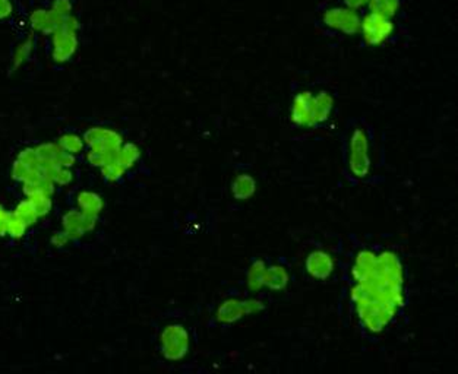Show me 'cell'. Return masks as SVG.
<instances>
[{"label": "cell", "mask_w": 458, "mask_h": 374, "mask_svg": "<svg viewBox=\"0 0 458 374\" xmlns=\"http://www.w3.org/2000/svg\"><path fill=\"white\" fill-rule=\"evenodd\" d=\"M394 30L396 26L391 18L378 15V13L373 12H369L368 15L363 17L360 24V33L369 46H381L387 43L393 37Z\"/></svg>", "instance_id": "277c9868"}, {"label": "cell", "mask_w": 458, "mask_h": 374, "mask_svg": "<svg viewBox=\"0 0 458 374\" xmlns=\"http://www.w3.org/2000/svg\"><path fill=\"white\" fill-rule=\"evenodd\" d=\"M312 103L314 94L311 91H302L294 96L290 110V120L294 126L312 128Z\"/></svg>", "instance_id": "9c48e42d"}, {"label": "cell", "mask_w": 458, "mask_h": 374, "mask_svg": "<svg viewBox=\"0 0 458 374\" xmlns=\"http://www.w3.org/2000/svg\"><path fill=\"white\" fill-rule=\"evenodd\" d=\"M97 226V219L84 215L80 211H69L62 218V228L71 240H78Z\"/></svg>", "instance_id": "52a82bcc"}, {"label": "cell", "mask_w": 458, "mask_h": 374, "mask_svg": "<svg viewBox=\"0 0 458 374\" xmlns=\"http://www.w3.org/2000/svg\"><path fill=\"white\" fill-rule=\"evenodd\" d=\"M114 155H116V152H114V154H105V152L88 151L87 152V161L90 162V165H92V167L101 169L103 165H105V164H109L110 161H113L114 160Z\"/></svg>", "instance_id": "4316f807"}, {"label": "cell", "mask_w": 458, "mask_h": 374, "mask_svg": "<svg viewBox=\"0 0 458 374\" xmlns=\"http://www.w3.org/2000/svg\"><path fill=\"white\" fill-rule=\"evenodd\" d=\"M34 47H35V35H34V33H31L21 41V43L17 46L15 51H13L12 65H10L13 72L18 71L19 67H22L26 62L30 60L31 54L34 51Z\"/></svg>", "instance_id": "e0dca14e"}, {"label": "cell", "mask_w": 458, "mask_h": 374, "mask_svg": "<svg viewBox=\"0 0 458 374\" xmlns=\"http://www.w3.org/2000/svg\"><path fill=\"white\" fill-rule=\"evenodd\" d=\"M12 212H8L3 205H0V237L8 235V224Z\"/></svg>", "instance_id": "f546056e"}, {"label": "cell", "mask_w": 458, "mask_h": 374, "mask_svg": "<svg viewBox=\"0 0 458 374\" xmlns=\"http://www.w3.org/2000/svg\"><path fill=\"white\" fill-rule=\"evenodd\" d=\"M69 237H67V234L62 230V231H56V232H53V235H51V239H50V243L53 244V246H55V247H58V248H60V247H65L67 243H69Z\"/></svg>", "instance_id": "4dcf8cb0"}, {"label": "cell", "mask_w": 458, "mask_h": 374, "mask_svg": "<svg viewBox=\"0 0 458 374\" xmlns=\"http://www.w3.org/2000/svg\"><path fill=\"white\" fill-rule=\"evenodd\" d=\"M305 268L311 278L318 281H325L332 275L335 263L330 253L324 250H314L312 253L307 255Z\"/></svg>", "instance_id": "ba28073f"}, {"label": "cell", "mask_w": 458, "mask_h": 374, "mask_svg": "<svg viewBox=\"0 0 458 374\" xmlns=\"http://www.w3.org/2000/svg\"><path fill=\"white\" fill-rule=\"evenodd\" d=\"M76 205H78V211H80L87 216L96 218V219L99 218V215L101 214L103 207H104V202L99 193L90 192V190H84V192L78 193Z\"/></svg>", "instance_id": "4fadbf2b"}, {"label": "cell", "mask_w": 458, "mask_h": 374, "mask_svg": "<svg viewBox=\"0 0 458 374\" xmlns=\"http://www.w3.org/2000/svg\"><path fill=\"white\" fill-rule=\"evenodd\" d=\"M322 22L332 31L346 35H355L360 31L362 18L357 10H353L347 6H334L324 12Z\"/></svg>", "instance_id": "5b68a950"}, {"label": "cell", "mask_w": 458, "mask_h": 374, "mask_svg": "<svg viewBox=\"0 0 458 374\" xmlns=\"http://www.w3.org/2000/svg\"><path fill=\"white\" fill-rule=\"evenodd\" d=\"M343 2H344V6L353 9V10H359L362 8L368 6L369 0H343Z\"/></svg>", "instance_id": "d6a6232c"}, {"label": "cell", "mask_w": 458, "mask_h": 374, "mask_svg": "<svg viewBox=\"0 0 458 374\" xmlns=\"http://www.w3.org/2000/svg\"><path fill=\"white\" fill-rule=\"evenodd\" d=\"M12 214L15 215V216H18L19 219H22L24 223H25L26 226H28V227L34 226V224L37 223V221H38V218H40L38 214H37V211H35L34 205L31 203V201H30L28 198L24 199V201H21V202L15 206V210H13Z\"/></svg>", "instance_id": "7402d4cb"}, {"label": "cell", "mask_w": 458, "mask_h": 374, "mask_svg": "<svg viewBox=\"0 0 458 374\" xmlns=\"http://www.w3.org/2000/svg\"><path fill=\"white\" fill-rule=\"evenodd\" d=\"M290 282L289 271L281 265L266 266L265 271V287L271 291H282L286 289Z\"/></svg>", "instance_id": "9a60e30c"}, {"label": "cell", "mask_w": 458, "mask_h": 374, "mask_svg": "<svg viewBox=\"0 0 458 374\" xmlns=\"http://www.w3.org/2000/svg\"><path fill=\"white\" fill-rule=\"evenodd\" d=\"M266 263L264 260H255L248 271V287L252 291H260L265 287Z\"/></svg>", "instance_id": "d6986e66"}, {"label": "cell", "mask_w": 458, "mask_h": 374, "mask_svg": "<svg viewBox=\"0 0 458 374\" xmlns=\"http://www.w3.org/2000/svg\"><path fill=\"white\" fill-rule=\"evenodd\" d=\"M46 173L56 186H67V185H71L74 180L72 170L66 169V167H60V165H56V167H51V169L46 170Z\"/></svg>", "instance_id": "603a6c76"}, {"label": "cell", "mask_w": 458, "mask_h": 374, "mask_svg": "<svg viewBox=\"0 0 458 374\" xmlns=\"http://www.w3.org/2000/svg\"><path fill=\"white\" fill-rule=\"evenodd\" d=\"M26 230H28V226H26L22 219H19L18 216L12 214L10 219H9V224H8V235H10L12 239L19 240L24 237Z\"/></svg>", "instance_id": "484cf974"}, {"label": "cell", "mask_w": 458, "mask_h": 374, "mask_svg": "<svg viewBox=\"0 0 458 374\" xmlns=\"http://www.w3.org/2000/svg\"><path fill=\"white\" fill-rule=\"evenodd\" d=\"M334 108V99L332 95L327 91H321L319 94L314 95L312 103V128L318 124L325 123Z\"/></svg>", "instance_id": "7c38bea8"}, {"label": "cell", "mask_w": 458, "mask_h": 374, "mask_svg": "<svg viewBox=\"0 0 458 374\" xmlns=\"http://www.w3.org/2000/svg\"><path fill=\"white\" fill-rule=\"evenodd\" d=\"M28 199H30L31 203L34 205L35 211H37V214H38L40 218H44V216H47V215L50 214L51 206H53L51 196L43 195V193H37V195L28 196Z\"/></svg>", "instance_id": "cb8c5ba5"}, {"label": "cell", "mask_w": 458, "mask_h": 374, "mask_svg": "<svg viewBox=\"0 0 458 374\" xmlns=\"http://www.w3.org/2000/svg\"><path fill=\"white\" fill-rule=\"evenodd\" d=\"M100 170H101V176L107 180V182H117V180L122 178L126 173V170L122 167V165L116 162L114 160L110 161L109 164L103 165Z\"/></svg>", "instance_id": "d4e9b609"}, {"label": "cell", "mask_w": 458, "mask_h": 374, "mask_svg": "<svg viewBox=\"0 0 458 374\" xmlns=\"http://www.w3.org/2000/svg\"><path fill=\"white\" fill-rule=\"evenodd\" d=\"M161 354L169 362H180L189 351V334L185 326L173 323L164 328L160 335Z\"/></svg>", "instance_id": "3957f363"}, {"label": "cell", "mask_w": 458, "mask_h": 374, "mask_svg": "<svg viewBox=\"0 0 458 374\" xmlns=\"http://www.w3.org/2000/svg\"><path fill=\"white\" fill-rule=\"evenodd\" d=\"M79 21L76 17H66L59 28L51 34V59L59 65L69 62L79 47Z\"/></svg>", "instance_id": "6da1fadb"}, {"label": "cell", "mask_w": 458, "mask_h": 374, "mask_svg": "<svg viewBox=\"0 0 458 374\" xmlns=\"http://www.w3.org/2000/svg\"><path fill=\"white\" fill-rule=\"evenodd\" d=\"M348 170L357 180H365L371 173V144L365 129L356 128L348 139Z\"/></svg>", "instance_id": "7a4b0ae2"}, {"label": "cell", "mask_w": 458, "mask_h": 374, "mask_svg": "<svg viewBox=\"0 0 458 374\" xmlns=\"http://www.w3.org/2000/svg\"><path fill=\"white\" fill-rule=\"evenodd\" d=\"M62 21L63 19L59 18L55 12H51L50 8L49 9L38 8L30 13V25L33 31L42 33L44 35H51L55 33L60 26Z\"/></svg>", "instance_id": "30bf717a"}, {"label": "cell", "mask_w": 458, "mask_h": 374, "mask_svg": "<svg viewBox=\"0 0 458 374\" xmlns=\"http://www.w3.org/2000/svg\"><path fill=\"white\" fill-rule=\"evenodd\" d=\"M37 157L40 164L44 170H49L51 167H56L59 165L60 157L63 154V149L59 146V144H53V142H46V144H40L35 148Z\"/></svg>", "instance_id": "5bb4252c"}, {"label": "cell", "mask_w": 458, "mask_h": 374, "mask_svg": "<svg viewBox=\"0 0 458 374\" xmlns=\"http://www.w3.org/2000/svg\"><path fill=\"white\" fill-rule=\"evenodd\" d=\"M244 306H245L246 316L248 314H255V313H261L265 309V304L261 300H258V298L244 300Z\"/></svg>", "instance_id": "f1b7e54d"}, {"label": "cell", "mask_w": 458, "mask_h": 374, "mask_svg": "<svg viewBox=\"0 0 458 374\" xmlns=\"http://www.w3.org/2000/svg\"><path fill=\"white\" fill-rule=\"evenodd\" d=\"M72 9H74V5L71 0H53L51 6H50V10L55 12L56 15L62 19L72 15Z\"/></svg>", "instance_id": "83f0119b"}, {"label": "cell", "mask_w": 458, "mask_h": 374, "mask_svg": "<svg viewBox=\"0 0 458 374\" xmlns=\"http://www.w3.org/2000/svg\"><path fill=\"white\" fill-rule=\"evenodd\" d=\"M83 137L85 146H88L90 151L105 152V154H114V152H117V149L124 145L122 135L117 133L116 130L101 126L90 128Z\"/></svg>", "instance_id": "8992f818"}, {"label": "cell", "mask_w": 458, "mask_h": 374, "mask_svg": "<svg viewBox=\"0 0 458 374\" xmlns=\"http://www.w3.org/2000/svg\"><path fill=\"white\" fill-rule=\"evenodd\" d=\"M58 144L65 152H67V154H72V155L83 154L84 149H85L84 137L76 135V133H65V135H62L59 137Z\"/></svg>", "instance_id": "ffe728a7"}, {"label": "cell", "mask_w": 458, "mask_h": 374, "mask_svg": "<svg viewBox=\"0 0 458 374\" xmlns=\"http://www.w3.org/2000/svg\"><path fill=\"white\" fill-rule=\"evenodd\" d=\"M245 316L246 312L244 306V300H237V298L224 300L219 306L217 312H215V318H217V322L221 325L236 323Z\"/></svg>", "instance_id": "8fae6325"}, {"label": "cell", "mask_w": 458, "mask_h": 374, "mask_svg": "<svg viewBox=\"0 0 458 374\" xmlns=\"http://www.w3.org/2000/svg\"><path fill=\"white\" fill-rule=\"evenodd\" d=\"M13 15L12 0H0V21H5Z\"/></svg>", "instance_id": "1f68e13d"}, {"label": "cell", "mask_w": 458, "mask_h": 374, "mask_svg": "<svg viewBox=\"0 0 458 374\" xmlns=\"http://www.w3.org/2000/svg\"><path fill=\"white\" fill-rule=\"evenodd\" d=\"M139 158H141V149L137 144H132V142L124 144L117 149L116 155H114V161L122 165L126 171L129 169H132L133 165L139 161Z\"/></svg>", "instance_id": "ac0fdd59"}, {"label": "cell", "mask_w": 458, "mask_h": 374, "mask_svg": "<svg viewBox=\"0 0 458 374\" xmlns=\"http://www.w3.org/2000/svg\"><path fill=\"white\" fill-rule=\"evenodd\" d=\"M368 8L373 13L393 19L400 9V0H369Z\"/></svg>", "instance_id": "44dd1931"}, {"label": "cell", "mask_w": 458, "mask_h": 374, "mask_svg": "<svg viewBox=\"0 0 458 374\" xmlns=\"http://www.w3.org/2000/svg\"><path fill=\"white\" fill-rule=\"evenodd\" d=\"M257 192V182L249 174H239L232 183V195L236 201H248Z\"/></svg>", "instance_id": "2e32d148"}]
</instances>
